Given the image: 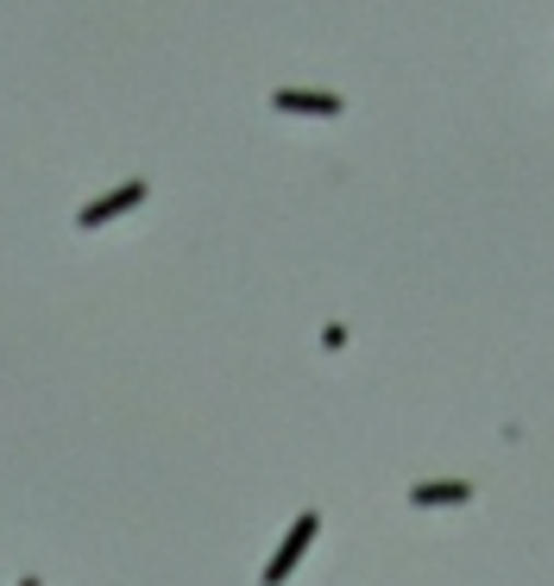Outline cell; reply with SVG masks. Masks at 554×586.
I'll return each mask as SVG.
<instances>
[{
    "label": "cell",
    "instance_id": "obj_4",
    "mask_svg": "<svg viewBox=\"0 0 554 586\" xmlns=\"http://www.w3.org/2000/svg\"><path fill=\"white\" fill-rule=\"evenodd\" d=\"M20 586H38V581H20Z\"/></svg>",
    "mask_w": 554,
    "mask_h": 586
},
{
    "label": "cell",
    "instance_id": "obj_3",
    "mask_svg": "<svg viewBox=\"0 0 554 586\" xmlns=\"http://www.w3.org/2000/svg\"><path fill=\"white\" fill-rule=\"evenodd\" d=\"M272 107H284V114H341V102L322 95V89H277Z\"/></svg>",
    "mask_w": 554,
    "mask_h": 586
},
{
    "label": "cell",
    "instance_id": "obj_2",
    "mask_svg": "<svg viewBox=\"0 0 554 586\" xmlns=\"http://www.w3.org/2000/svg\"><path fill=\"white\" fill-rule=\"evenodd\" d=\"M139 203H146V183L132 177V183H120V189H107L101 203L82 208V215H76V228L89 233V228H101V221H114V215H126V208H139Z\"/></svg>",
    "mask_w": 554,
    "mask_h": 586
},
{
    "label": "cell",
    "instance_id": "obj_1",
    "mask_svg": "<svg viewBox=\"0 0 554 586\" xmlns=\"http://www.w3.org/2000/svg\"><path fill=\"white\" fill-rule=\"evenodd\" d=\"M315 530H322V524H315V510H309V517H297V524L284 530V542H277V555L265 561V586H284L290 574H297V567H302V555H309V542H315Z\"/></svg>",
    "mask_w": 554,
    "mask_h": 586
}]
</instances>
